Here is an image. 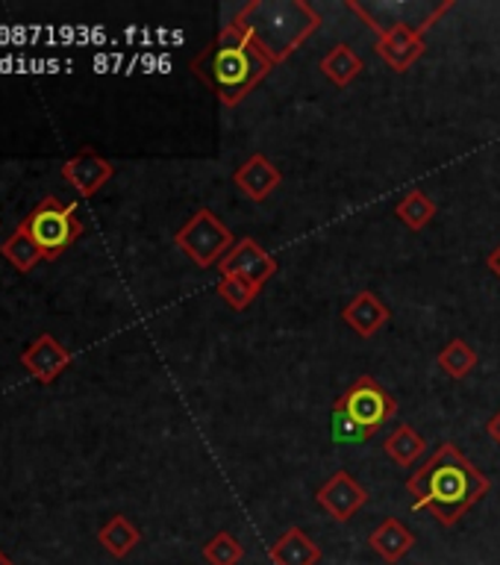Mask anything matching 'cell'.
Returning <instances> with one entry per match:
<instances>
[{
	"mask_svg": "<svg viewBox=\"0 0 500 565\" xmlns=\"http://www.w3.org/2000/svg\"><path fill=\"white\" fill-rule=\"evenodd\" d=\"M406 489L413 494L415 510L430 512L442 527H454L475 503L483 501L489 477L468 462L457 445L445 441L436 457L406 480Z\"/></svg>",
	"mask_w": 500,
	"mask_h": 565,
	"instance_id": "obj_1",
	"label": "cell"
},
{
	"mask_svg": "<svg viewBox=\"0 0 500 565\" xmlns=\"http://www.w3.org/2000/svg\"><path fill=\"white\" fill-rule=\"evenodd\" d=\"M274 68L277 65L272 56L236 21H230L192 62L194 74L219 95L224 106L242 104Z\"/></svg>",
	"mask_w": 500,
	"mask_h": 565,
	"instance_id": "obj_2",
	"label": "cell"
},
{
	"mask_svg": "<svg viewBox=\"0 0 500 565\" xmlns=\"http://www.w3.org/2000/svg\"><path fill=\"white\" fill-rule=\"evenodd\" d=\"M242 30L251 33L259 47L280 65L307 42L309 35L321 30V15L316 7L304 0H251L233 18Z\"/></svg>",
	"mask_w": 500,
	"mask_h": 565,
	"instance_id": "obj_3",
	"label": "cell"
},
{
	"mask_svg": "<svg viewBox=\"0 0 500 565\" xmlns=\"http://www.w3.org/2000/svg\"><path fill=\"white\" fill-rule=\"evenodd\" d=\"M397 415L395 395L371 374H362L333 404V439L365 441Z\"/></svg>",
	"mask_w": 500,
	"mask_h": 565,
	"instance_id": "obj_4",
	"label": "cell"
},
{
	"mask_svg": "<svg viewBox=\"0 0 500 565\" xmlns=\"http://www.w3.org/2000/svg\"><path fill=\"white\" fill-rule=\"evenodd\" d=\"M21 224H24V230L30 233V238H33L35 247L42 250L47 263L60 259L83 236V224L77 218V203H62L53 194H47Z\"/></svg>",
	"mask_w": 500,
	"mask_h": 565,
	"instance_id": "obj_5",
	"label": "cell"
},
{
	"mask_svg": "<svg viewBox=\"0 0 500 565\" xmlns=\"http://www.w3.org/2000/svg\"><path fill=\"white\" fill-rule=\"evenodd\" d=\"M348 9L353 15H360L371 30H377V35L395 30V26H409L415 33H427L448 9H454V0H439V3H433V0H392V3L348 0Z\"/></svg>",
	"mask_w": 500,
	"mask_h": 565,
	"instance_id": "obj_6",
	"label": "cell"
},
{
	"mask_svg": "<svg viewBox=\"0 0 500 565\" xmlns=\"http://www.w3.org/2000/svg\"><path fill=\"white\" fill-rule=\"evenodd\" d=\"M174 245L192 259L198 268H212L224 259L236 238L230 227L212 210H198L183 227L177 230Z\"/></svg>",
	"mask_w": 500,
	"mask_h": 565,
	"instance_id": "obj_7",
	"label": "cell"
},
{
	"mask_svg": "<svg viewBox=\"0 0 500 565\" xmlns=\"http://www.w3.org/2000/svg\"><path fill=\"white\" fill-rule=\"evenodd\" d=\"M316 501L321 503V510L327 515H333L336 521H351L357 512L369 503V489L357 483L348 471H336L321 489L316 492Z\"/></svg>",
	"mask_w": 500,
	"mask_h": 565,
	"instance_id": "obj_8",
	"label": "cell"
},
{
	"mask_svg": "<svg viewBox=\"0 0 500 565\" xmlns=\"http://www.w3.org/2000/svg\"><path fill=\"white\" fill-rule=\"evenodd\" d=\"M219 271L238 274V277H247V280L265 286L277 274V259L263 245H256L254 238H238L219 263Z\"/></svg>",
	"mask_w": 500,
	"mask_h": 565,
	"instance_id": "obj_9",
	"label": "cell"
},
{
	"mask_svg": "<svg viewBox=\"0 0 500 565\" xmlns=\"http://www.w3.org/2000/svg\"><path fill=\"white\" fill-rule=\"evenodd\" d=\"M115 174V166L109 159H104L97 150L86 148L74 153V157L62 166V177L77 189L79 198H95Z\"/></svg>",
	"mask_w": 500,
	"mask_h": 565,
	"instance_id": "obj_10",
	"label": "cell"
},
{
	"mask_svg": "<svg viewBox=\"0 0 500 565\" xmlns=\"http://www.w3.org/2000/svg\"><path fill=\"white\" fill-rule=\"evenodd\" d=\"M71 362H74V353L65 344L56 342L51 333H42L39 339H33V342L26 344V351L21 353V365L44 386L60 377Z\"/></svg>",
	"mask_w": 500,
	"mask_h": 565,
	"instance_id": "obj_11",
	"label": "cell"
},
{
	"mask_svg": "<svg viewBox=\"0 0 500 565\" xmlns=\"http://www.w3.org/2000/svg\"><path fill=\"white\" fill-rule=\"evenodd\" d=\"M374 51L389 68L404 74L422 60L424 51H427V42H424V33H415L409 26H395V30H386L383 35H377Z\"/></svg>",
	"mask_w": 500,
	"mask_h": 565,
	"instance_id": "obj_12",
	"label": "cell"
},
{
	"mask_svg": "<svg viewBox=\"0 0 500 565\" xmlns=\"http://www.w3.org/2000/svg\"><path fill=\"white\" fill-rule=\"evenodd\" d=\"M280 171H277V166H274L265 153L247 157L245 162L236 168V174H233V183L238 185V192L245 194V198H251L254 203L268 201L274 194V189L280 185Z\"/></svg>",
	"mask_w": 500,
	"mask_h": 565,
	"instance_id": "obj_13",
	"label": "cell"
},
{
	"mask_svg": "<svg viewBox=\"0 0 500 565\" xmlns=\"http://www.w3.org/2000/svg\"><path fill=\"white\" fill-rule=\"evenodd\" d=\"M389 318H392V309H389L374 291H360V295L342 309V321L351 327L360 339H371L374 333H380V330L386 327Z\"/></svg>",
	"mask_w": 500,
	"mask_h": 565,
	"instance_id": "obj_14",
	"label": "cell"
},
{
	"mask_svg": "<svg viewBox=\"0 0 500 565\" xmlns=\"http://www.w3.org/2000/svg\"><path fill=\"white\" fill-rule=\"evenodd\" d=\"M369 545L380 559H386V563H401V559L415 547V533L406 527L404 521L386 519L374 533H371Z\"/></svg>",
	"mask_w": 500,
	"mask_h": 565,
	"instance_id": "obj_15",
	"label": "cell"
},
{
	"mask_svg": "<svg viewBox=\"0 0 500 565\" xmlns=\"http://www.w3.org/2000/svg\"><path fill=\"white\" fill-rule=\"evenodd\" d=\"M274 565H318L321 563V547L304 533L300 527H289L268 551Z\"/></svg>",
	"mask_w": 500,
	"mask_h": 565,
	"instance_id": "obj_16",
	"label": "cell"
},
{
	"mask_svg": "<svg viewBox=\"0 0 500 565\" xmlns=\"http://www.w3.org/2000/svg\"><path fill=\"white\" fill-rule=\"evenodd\" d=\"M362 71H365V62H362V56L353 51L351 44H336L333 51L321 60V74L339 88L351 86Z\"/></svg>",
	"mask_w": 500,
	"mask_h": 565,
	"instance_id": "obj_17",
	"label": "cell"
},
{
	"mask_svg": "<svg viewBox=\"0 0 500 565\" xmlns=\"http://www.w3.org/2000/svg\"><path fill=\"white\" fill-rule=\"evenodd\" d=\"M383 450L395 459L397 466L409 468L422 459V454L427 450V441L422 439V433L415 430L413 424H397L395 430L386 436V441H383Z\"/></svg>",
	"mask_w": 500,
	"mask_h": 565,
	"instance_id": "obj_18",
	"label": "cell"
},
{
	"mask_svg": "<svg viewBox=\"0 0 500 565\" xmlns=\"http://www.w3.org/2000/svg\"><path fill=\"white\" fill-rule=\"evenodd\" d=\"M0 254H3V259H7V263L21 274L33 271L35 265L44 259V254L39 250V247H35V242L30 238V233L24 230V224H18L15 233H12V236H9L7 242L0 245ZM44 263H47V259H44Z\"/></svg>",
	"mask_w": 500,
	"mask_h": 565,
	"instance_id": "obj_19",
	"label": "cell"
},
{
	"mask_svg": "<svg viewBox=\"0 0 500 565\" xmlns=\"http://www.w3.org/2000/svg\"><path fill=\"white\" fill-rule=\"evenodd\" d=\"M97 539H100V545H104L113 556H127L132 547L139 545L141 533L127 515H113V519L100 527Z\"/></svg>",
	"mask_w": 500,
	"mask_h": 565,
	"instance_id": "obj_20",
	"label": "cell"
},
{
	"mask_svg": "<svg viewBox=\"0 0 500 565\" xmlns=\"http://www.w3.org/2000/svg\"><path fill=\"white\" fill-rule=\"evenodd\" d=\"M395 212H397V218L404 221L406 227L418 233V230H424L433 218H436L439 206H436V201H433V198H427L422 189H413L409 194H404V201L397 203Z\"/></svg>",
	"mask_w": 500,
	"mask_h": 565,
	"instance_id": "obj_21",
	"label": "cell"
},
{
	"mask_svg": "<svg viewBox=\"0 0 500 565\" xmlns=\"http://www.w3.org/2000/svg\"><path fill=\"white\" fill-rule=\"evenodd\" d=\"M439 369L454 380H466L477 369V353L466 339H450L439 353Z\"/></svg>",
	"mask_w": 500,
	"mask_h": 565,
	"instance_id": "obj_22",
	"label": "cell"
},
{
	"mask_svg": "<svg viewBox=\"0 0 500 565\" xmlns=\"http://www.w3.org/2000/svg\"><path fill=\"white\" fill-rule=\"evenodd\" d=\"M259 291H263L259 282L247 280V277H238V274H221L219 298L224 300L230 309H236V312L251 307Z\"/></svg>",
	"mask_w": 500,
	"mask_h": 565,
	"instance_id": "obj_23",
	"label": "cell"
},
{
	"mask_svg": "<svg viewBox=\"0 0 500 565\" xmlns=\"http://www.w3.org/2000/svg\"><path fill=\"white\" fill-rule=\"evenodd\" d=\"M245 556V547L230 530H219L215 536L203 545V559L210 565H238Z\"/></svg>",
	"mask_w": 500,
	"mask_h": 565,
	"instance_id": "obj_24",
	"label": "cell"
},
{
	"mask_svg": "<svg viewBox=\"0 0 500 565\" xmlns=\"http://www.w3.org/2000/svg\"><path fill=\"white\" fill-rule=\"evenodd\" d=\"M486 433H489V439H492L494 445L500 448V409L492 415V418H489V424H486Z\"/></svg>",
	"mask_w": 500,
	"mask_h": 565,
	"instance_id": "obj_25",
	"label": "cell"
},
{
	"mask_svg": "<svg viewBox=\"0 0 500 565\" xmlns=\"http://www.w3.org/2000/svg\"><path fill=\"white\" fill-rule=\"evenodd\" d=\"M489 268H492V274H498L500 277V245L494 247L492 254H489Z\"/></svg>",
	"mask_w": 500,
	"mask_h": 565,
	"instance_id": "obj_26",
	"label": "cell"
},
{
	"mask_svg": "<svg viewBox=\"0 0 500 565\" xmlns=\"http://www.w3.org/2000/svg\"><path fill=\"white\" fill-rule=\"evenodd\" d=\"M0 565H12V563H9V556L3 554V551H0Z\"/></svg>",
	"mask_w": 500,
	"mask_h": 565,
	"instance_id": "obj_27",
	"label": "cell"
}]
</instances>
